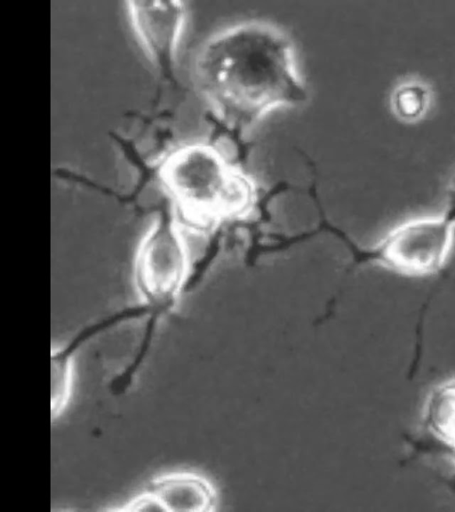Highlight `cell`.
I'll use <instances>...</instances> for the list:
<instances>
[{"label": "cell", "mask_w": 455, "mask_h": 512, "mask_svg": "<svg viewBox=\"0 0 455 512\" xmlns=\"http://www.w3.org/2000/svg\"><path fill=\"white\" fill-rule=\"evenodd\" d=\"M215 503L216 495L211 484L188 472L154 479L143 493L132 500L135 511L208 512Z\"/></svg>", "instance_id": "obj_6"}, {"label": "cell", "mask_w": 455, "mask_h": 512, "mask_svg": "<svg viewBox=\"0 0 455 512\" xmlns=\"http://www.w3.org/2000/svg\"><path fill=\"white\" fill-rule=\"evenodd\" d=\"M373 252L375 261L396 275L434 276L455 252V213H425L400 220L379 238Z\"/></svg>", "instance_id": "obj_4"}, {"label": "cell", "mask_w": 455, "mask_h": 512, "mask_svg": "<svg viewBox=\"0 0 455 512\" xmlns=\"http://www.w3.org/2000/svg\"><path fill=\"white\" fill-rule=\"evenodd\" d=\"M126 12L132 29L161 79L176 83L177 52L188 8L182 1H129Z\"/></svg>", "instance_id": "obj_5"}, {"label": "cell", "mask_w": 455, "mask_h": 512, "mask_svg": "<svg viewBox=\"0 0 455 512\" xmlns=\"http://www.w3.org/2000/svg\"><path fill=\"white\" fill-rule=\"evenodd\" d=\"M152 173L186 229L196 231L212 216L246 207L252 181L212 141L188 142L166 152Z\"/></svg>", "instance_id": "obj_2"}, {"label": "cell", "mask_w": 455, "mask_h": 512, "mask_svg": "<svg viewBox=\"0 0 455 512\" xmlns=\"http://www.w3.org/2000/svg\"><path fill=\"white\" fill-rule=\"evenodd\" d=\"M422 100L420 93L412 90L402 94L399 104L401 107H406V112L413 114L419 110V107H421Z\"/></svg>", "instance_id": "obj_8"}, {"label": "cell", "mask_w": 455, "mask_h": 512, "mask_svg": "<svg viewBox=\"0 0 455 512\" xmlns=\"http://www.w3.org/2000/svg\"><path fill=\"white\" fill-rule=\"evenodd\" d=\"M192 71L210 112L239 136L268 114L307 99L291 39L267 21L245 20L212 34Z\"/></svg>", "instance_id": "obj_1"}, {"label": "cell", "mask_w": 455, "mask_h": 512, "mask_svg": "<svg viewBox=\"0 0 455 512\" xmlns=\"http://www.w3.org/2000/svg\"><path fill=\"white\" fill-rule=\"evenodd\" d=\"M187 231L170 211L160 212L133 255L132 280L148 319L171 309L185 286L192 261Z\"/></svg>", "instance_id": "obj_3"}, {"label": "cell", "mask_w": 455, "mask_h": 512, "mask_svg": "<svg viewBox=\"0 0 455 512\" xmlns=\"http://www.w3.org/2000/svg\"><path fill=\"white\" fill-rule=\"evenodd\" d=\"M429 420L438 434L455 444V384L435 396L430 405Z\"/></svg>", "instance_id": "obj_7"}]
</instances>
